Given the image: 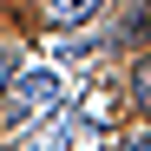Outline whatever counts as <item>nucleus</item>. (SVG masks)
Instances as JSON below:
<instances>
[{
    "instance_id": "nucleus-1",
    "label": "nucleus",
    "mask_w": 151,
    "mask_h": 151,
    "mask_svg": "<svg viewBox=\"0 0 151 151\" xmlns=\"http://www.w3.org/2000/svg\"><path fill=\"white\" fill-rule=\"evenodd\" d=\"M7 99H13V118H33L40 105H53V99H59V79H53V72H27V79H13L7 86Z\"/></svg>"
},
{
    "instance_id": "nucleus-2",
    "label": "nucleus",
    "mask_w": 151,
    "mask_h": 151,
    "mask_svg": "<svg viewBox=\"0 0 151 151\" xmlns=\"http://www.w3.org/2000/svg\"><path fill=\"white\" fill-rule=\"evenodd\" d=\"M99 7L105 0H46V20L53 27H86V20H99Z\"/></svg>"
},
{
    "instance_id": "nucleus-3",
    "label": "nucleus",
    "mask_w": 151,
    "mask_h": 151,
    "mask_svg": "<svg viewBox=\"0 0 151 151\" xmlns=\"http://www.w3.org/2000/svg\"><path fill=\"white\" fill-rule=\"evenodd\" d=\"M132 92H138V105H151V53L138 59V79H132Z\"/></svg>"
},
{
    "instance_id": "nucleus-4",
    "label": "nucleus",
    "mask_w": 151,
    "mask_h": 151,
    "mask_svg": "<svg viewBox=\"0 0 151 151\" xmlns=\"http://www.w3.org/2000/svg\"><path fill=\"white\" fill-rule=\"evenodd\" d=\"M79 138V125H53V132H46V151H59V145H72Z\"/></svg>"
},
{
    "instance_id": "nucleus-5",
    "label": "nucleus",
    "mask_w": 151,
    "mask_h": 151,
    "mask_svg": "<svg viewBox=\"0 0 151 151\" xmlns=\"http://www.w3.org/2000/svg\"><path fill=\"white\" fill-rule=\"evenodd\" d=\"M7 86H13V53L0 46V92H7Z\"/></svg>"
},
{
    "instance_id": "nucleus-6",
    "label": "nucleus",
    "mask_w": 151,
    "mask_h": 151,
    "mask_svg": "<svg viewBox=\"0 0 151 151\" xmlns=\"http://www.w3.org/2000/svg\"><path fill=\"white\" fill-rule=\"evenodd\" d=\"M132 33H151V0H145V7L132 13Z\"/></svg>"
},
{
    "instance_id": "nucleus-7",
    "label": "nucleus",
    "mask_w": 151,
    "mask_h": 151,
    "mask_svg": "<svg viewBox=\"0 0 151 151\" xmlns=\"http://www.w3.org/2000/svg\"><path fill=\"white\" fill-rule=\"evenodd\" d=\"M118 151H151V138H145V132H138V138H125V145H118Z\"/></svg>"
}]
</instances>
